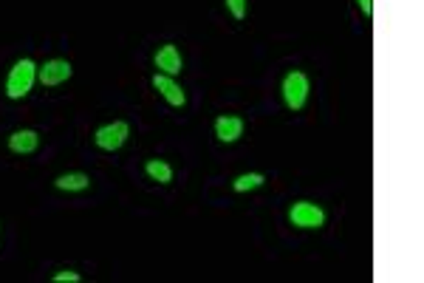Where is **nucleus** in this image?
Returning <instances> with one entry per match:
<instances>
[{
	"mask_svg": "<svg viewBox=\"0 0 424 283\" xmlns=\"http://www.w3.org/2000/svg\"><path fill=\"white\" fill-rule=\"evenodd\" d=\"M82 275L79 272H71V269H66V272H57L54 275V283H66V280H71V283H77Z\"/></svg>",
	"mask_w": 424,
	"mask_h": 283,
	"instance_id": "4468645a",
	"label": "nucleus"
},
{
	"mask_svg": "<svg viewBox=\"0 0 424 283\" xmlns=\"http://www.w3.org/2000/svg\"><path fill=\"white\" fill-rule=\"evenodd\" d=\"M226 9L232 12V17L243 20L246 17V0H226Z\"/></svg>",
	"mask_w": 424,
	"mask_h": 283,
	"instance_id": "ddd939ff",
	"label": "nucleus"
},
{
	"mask_svg": "<svg viewBox=\"0 0 424 283\" xmlns=\"http://www.w3.org/2000/svg\"><path fill=\"white\" fill-rule=\"evenodd\" d=\"M356 3H359V9H362V14H365V17H371V14H373V0H356Z\"/></svg>",
	"mask_w": 424,
	"mask_h": 283,
	"instance_id": "2eb2a0df",
	"label": "nucleus"
},
{
	"mask_svg": "<svg viewBox=\"0 0 424 283\" xmlns=\"http://www.w3.org/2000/svg\"><path fill=\"white\" fill-rule=\"evenodd\" d=\"M127 134H131V127H127V122H111V125H105L96 130V147L102 150H119L124 142H127Z\"/></svg>",
	"mask_w": 424,
	"mask_h": 283,
	"instance_id": "20e7f679",
	"label": "nucleus"
},
{
	"mask_svg": "<svg viewBox=\"0 0 424 283\" xmlns=\"http://www.w3.org/2000/svg\"><path fill=\"white\" fill-rule=\"evenodd\" d=\"M283 99H286V105L291 108V111H300V108L306 105V99H308V79H306L303 71L286 74V79H283Z\"/></svg>",
	"mask_w": 424,
	"mask_h": 283,
	"instance_id": "f03ea898",
	"label": "nucleus"
},
{
	"mask_svg": "<svg viewBox=\"0 0 424 283\" xmlns=\"http://www.w3.org/2000/svg\"><path fill=\"white\" fill-rule=\"evenodd\" d=\"M71 74H74V69H71L68 60H49L37 71V77H40L42 85H59V82H66Z\"/></svg>",
	"mask_w": 424,
	"mask_h": 283,
	"instance_id": "39448f33",
	"label": "nucleus"
},
{
	"mask_svg": "<svg viewBox=\"0 0 424 283\" xmlns=\"http://www.w3.org/2000/svg\"><path fill=\"white\" fill-rule=\"evenodd\" d=\"M34 77H37V65L31 60H20L14 62V69L9 71V79H6V94L12 99H23L31 85H34Z\"/></svg>",
	"mask_w": 424,
	"mask_h": 283,
	"instance_id": "f257e3e1",
	"label": "nucleus"
},
{
	"mask_svg": "<svg viewBox=\"0 0 424 283\" xmlns=\"http://www.w3.org/2000/svg\"><path fill=\"white\" fill-rule=\"evenodd\" d=\"M144 170H147V176H150L153 182H159V184H170V182H173V170H170L167 162L150 159V162L144 164Z\"/></svg>",
	"mask_w": 424,
	"mask_h": 283,
	"instance_id": "9b49d317",
	"label": "nucleus"
},
{
	"mask_svg": "<svg viewBox=\"0 0 424 283\" xmlns=\"http://www.w3.org/2000/svg\"><path fill=\"white\" fill-rule=\"evenodd\" d=\"M57 190H66V193H77V190H85L91 184V179L85 176V173H66V176H59L57 182Z\"/></svg>",
	"mask_w": 424,
	"mask_h": 283,
	"instance_id": "9d476101",
	"label": "nucleus"
},
{
	"mask_svg": "<svg viewBox=\"0 0 424 283\" xmlns=\"http://www.w3.org/2000/svg\"><path fill=\"white\" fill-rule=\"evenodd\" d=\"M153 62H156V69H159L161 74H167V77H176V74L181 71V54H178L176 46H161V49L156 51Z\"/></svg>",
	"mask_w": 424,
	"mask_h": 283,
	"instance_id": "423d86ee",
	"label": "nucleus"
},
{
	"mask_svg": "<svg viewBox=\"0 0 424 283\" xmlns=\"http://www.w3.org/2000/svg\"><path fill=\"white\" fill-rule=\"evenodd\" d=\"M37 145H40V136L34 134V130H14V134L9 136L12 153H34Z\"/></svg>",
	"mask_w": 424,
	"mask_h": 283,
	"instance_id": "6e6552de",
	"label": "nucleus"
},
{
	"mask_svg": "<svg viewBox=\"0 0 424 283\" xmlns=\"http://www.w3.org/2000/svg\"><path fill=\"white\" fill-rule=\"evenodd\" d=\"M266 179L261 176V173H243V176H238L235 182H232V187H235V193H246V190H254L261 187Z\"/></svg>",
	"mask_w": 424,
	"mask_h": 283,
	"instance_id": "f8f14e48",
	"label": "nucleus"
},
{
	"mask_svg": "<svg viewBox=\"0 0 424 283\" xmlns=\"http://www.w3.org/2000/svg\"><path fill=\"white\" fill-rule=\"evenodd\" d=\"M289 219L294 227H303V230H317V227H323L326 221V212L311 204V201H297L291 210H289Z\"/></svg>",
	"mask_w": 424,
	"mask_h": 283,
	"instance_id": "7ed1b4c3",
	"label": "nucleus"
},
{
	"mask_svg": "<svg viewBox=\"0 0 424 283\" xmlns=\"http://www.w3.org/2000/svg\"><path fill=\"white\" fill-rule=\"evenodd\" d=\"M241 134H243V119H238V116H218L215 136L221 142H235V139H241Z\"/></svg>",
	"mask_w": 424,
	"mask_h": 283,
	"instance_id": "1a4fd4ad",
	"label": "nucleus"
},
{
	"mask_svg": "<svg viewBox=\"0 0 424 283\" xmlns=\"http://www.w3.org/2000/svg\"><path fill=\"white\" fill-rule=\"evenodd\" d=\"M153 88L161 91V97H164L170 105H176V108H181V105L187 102L184 91L173 82V77H167V74H156V77H153Z\"/></svg>",
	"mask_w": 424,
	"mask_h": 283,
	"instance_id": "0eeeda50",
	"label": "nucleus"
}]
</instances>
